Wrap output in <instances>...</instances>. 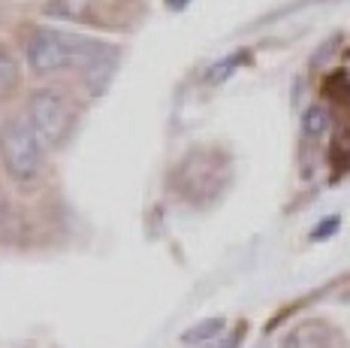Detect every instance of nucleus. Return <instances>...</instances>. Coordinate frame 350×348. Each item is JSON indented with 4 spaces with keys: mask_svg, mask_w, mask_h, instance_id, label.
<instances>
[{
    "mask_svg": "<svg viewBox=\"0 0 350 348\" xmlns=\"http://www.w3.org/2000/svg\"><path fill=\"white\" fill-rule=\"evenodd\" d=\"M0 161L21 191L33 188L46 173V140L27 115H10L0 127Z\"/></svg>",
    "mask_w": 350,
    "mask_h": 348,
    "instance_id": "f257e3e1",
    "label": "nucleus"
},
{
    "mask_svg": "<svg viewBox=\"0 0 350 348\" xmlns=\"http://www.w3.org/2000/svg\"><path fill=\"white\" fill-rule=\"evenodd\" d=\"M230 161L217 149H193L175 170V191L191 203H208L227 188Z\"/></svg>",
    "mask_w": 350,
    "mask_h": 348,
    "instance_id": "f03ea898",
    "label": "nucleus"
},
{
    "mask_svg": "<svg viewBox=\"0 0 350 348\" xmlns=\"http://www.w3.org/2000/svg\"><path fill=\"white\" fill-rule=\"evenodd\" d=\"M27 119L36 134L46 140V146H64L76 127V110L61 91L36 88L27 100Z\"/></svg>",
    "mask_w": 350,
    "mask_h": 348,
    "instance_id": "7ed1b4c3",
    "label": "nucleus"
},
{
    "mask_svg": "<svg viewBox=\"0 0 350 348\" xmlns=\"http://www.w3.org/2000/svg\"><path fill=\"white\" fill-rule=\"evenodd\" d=\"M27 64L36 76H49L70 67L76 52V34L55 31V27H33L25 42Z\"/></svg>",
    "mask_w": 350,
    "mask_h": 348,
    "instance_id": "20e7f679",
    "label": "nucleus"
},
{
    "mask_svg": "<svg viewBox=\"0 0 350 348\" xmlns=\"http://www.w3.org/2000/svg\"><path fill=\"white\" fill-rule=\"evenodd\" d=\"M97 3L100 0H52V3L46 6V16L70 18V21H100Z\"/></svg>",
    "mask_w": 350,
    "mask_h": 348,
    "instance_id": "39448f33",
    "label": "nucleus"
},
{
    "mask_svg": "<svg viewBox=\"0 0 350 348\" xmlns=\"http://www.w3.org/2000/svg\"><path fill=\"white\" fill-rule=\"evenodd\" d=\"M221 330H224V318H208V321H200L196 327L187 330L185 336H181V343H187V345L208 343V339H215Z\"/></svg>",
    "mask_w": 350,
    "mask_h": 348,
    "instance_id": "423d86ee",
    "label": "nucleus"
},
{
    "mask_svg": "<svg viewBox=\"0 0 350 348\" xmlns=\"http://www.w3.org/2000/svg\"><path fill=\"white\" fill-rule=\"evenodd\" d=\"M302 130H305V136H323L329 130V112L323 106H311L302 115Z\"/></svg>",
    "mask_w": 350,
    "mask_h": 348,
    "instance_id": "0eeeda50",
    "label": "nucleus"
},
{
    "mask_svg": "<svg viewBox=\"0 0 350 348\" xmlns=\"http://www.w3.org/2000/svg\"><path fill=\"white\" fill-rule=\"evenodd\" d=\"M16 82H18V67H16V61L10 58V52H6V49H0V91L16 88Z\"/></svg>",
    "mask_w": 350,
    "mask_h": 348,
    "instance_id": "6e6552de",
    "label": "nucleus"
},
{
    "mask_svg": "<svg viewBox=\"0 0 350 348\" xmlns=\"http://www.w3.org/2000/svg\"><path fill=\"white\" fill-rule=\"evenodd\" d=\"M242 58H245V55H232V58H230V61H221V64H217V70H211V79H215V82H217V79L230 76V73H232V70H236V64H239V61H242Z\"/></svg>",
    "mask_w": 350,
    "mask_h": 348,
    "instance_id": "1a4fd4ad",
    "label": "nucleus"
},
{
    "mask_svg": "<svg viewBox=\"0 0 350 348\" xmlns=\"http://www.w3.org/2000/svg\"><path fill=\"white\" fill-rule=\"evenodd\" d=\"M338 215H332V219H326L323 224H317V227H314V234H311V236H314V239H326V236H329V234H335V230H338Z\"/></svg>",
    "mask_w": 350,
    "mask_h": 348,
    "instance_id": "9d476101",
    "label": "nucleus"
},
{
    "mask_svg": "<svg viewBox=\"0 0 350 348\" xmlns=\"http://www.w3.org/2000/svg\"><path fill=\"white\" fill-rule=\"evenodd\" d=\"M187 3H191V0H166V6H170V10H185Z\"/></svg>",
    "mask_w": 350,
    "mask_h": 348,
    "instance_id": "9b49d317",
    "label": "nucleus"
},
{
    "mask_svg": "<svg viewBox=\"0 0 350 348\" xmlns=\"http://www.w3.org/2000/svg\"><path fill=\"white\" fill-rule=\"evenodd\" d=\"M3 209H6V203H3V194H0V219H3Z\"/></svg>",
    "mask_w": 350,
    "mask_h": 348,
    "instance_id": "f8f14e48",
    "label": "nucleus"
}]
</instances>
